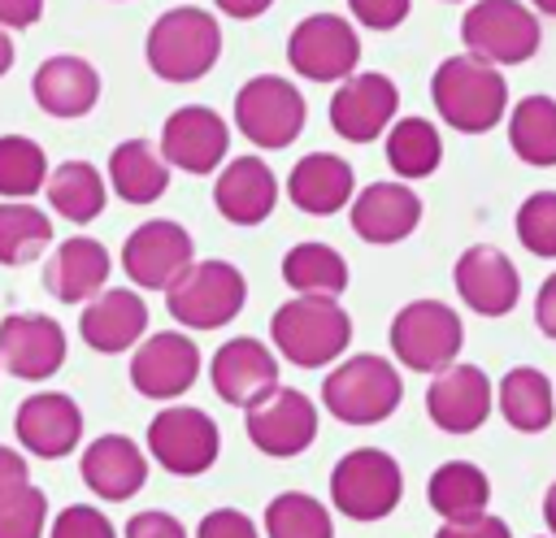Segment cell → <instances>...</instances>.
I'll list each match as a JSON object with an SVG mask.
<instances>
[{
	"instance_id": "cell-1",
	"label": "cell",
	"mask_w": 556,
	"mask_h": 538,
	"mask_svg": "<svg viewBox=\"0 0 556 538\" xmlns=\"http://www.w3.org/2000/svg\"><path fill=\"white\" fill-rule=\"evenodd\" d=\"M430 100L439 108V117L460 130V134H486L491 126H500L504 108H508V82L504 74L465 52V56H447L434 78H430Z\"/></svg>"
},
{
	"instance_id": "cell-2",
	"label": "cell",
	"mask_w": 556,
	"mask_h": 538,
	"mask_svg": "<svg viewBox=\"0 0 556 538\" xmlns=\"http://www.w3.org/2000/svg\"><path fill=\"white\" fill-rule=\"evenodd\" d=\"M269 338L278 356L291 360L295 369H321L348 351L352 317L330 295H300L278 304V312L269 317Z\"/></svg>"
},
{
	"instance_id": "cell-3",
	"label": "cell",
	"mask_w": 556,
	"mask_h": 538,
	"mask_svg": "<svg viewBox=\"0 0 556 538\" xmlns=\"http://www.w3.org/2000/svg\"><path fill=\"white\" fill-rule=\"evenodd\" d=\"M143 56H148V69L156 78L195 82L222 56V26H217V17L208 9H195V4L165 9L148 30Z\"/></svg>"
},
{
	"instance_id": "cell-4",
	"label": "cell",
	"mask_w": 556,
	"mask_h": 538,
	"mask_svg": "<svg viewBox=\"0 0 556 538\" xmlns=\"http://www.w3.org/2000/svg\"><path fill=\"white\" fill-rule=\"evenodd\" d=\"M248 282L230 260H191L169 286L165 308L187 330H222L243 312Z\"/></svg>"
},
{
	"instance_id": "cell-5",
	"label": "cell",
	"mask_w": 556,
	"mask_h": 538,
	"mask_svg": "<svg viewBox=\"0 0 556 538\" xmlns=\"http://www.w3.org/2000/svg\"><path fill=\"white\" fill-rule=\"evenodd\" d=\"M400 399H404L400 373L374 351L348 356L321 382V404L343 425H378L400 408Z\"/></svg>"
},
{
	"instance_id": "cell-6",
	"label": "cell",
	"mask_w": 556,
	"mask_h": 538,
	"mask_svg": "<svg viewBox=\"0 0 556 538\" xmlns=\"http://www.w3.org/2000/svg\"><path fill=\"white\" fill-rule=\"evenodd\" d=\"M400 495H404V473L395 456L378 447L348 451L330 473V503L348 521H382L400 508Z\"/></svg>"
},
{
	"instance_id": "cell-7",
	"label": "cell",
	"mask_w": 556,
	"mask_h": 538,
	"mask_svg": "<svg viewBox=\"0 0 556 538\" xmlns=\"http://www.w3.org/2000/svg\"><path fill=\"white\" fill-rule=\"evenodd\" d=\"M465 343V325L443 299H413L391 321V351L404 369L439 373L456 360Z\"/></svg>"
},
{
	"instance_id": "cell-8",
	"label": "cell",
	"mask_w": 556,
	"mask_h": 538,
	"mask_svg": "<svg viewBox=\"0 0 556 538\" xmlns=\"http://www.w3.org/2000/svg\"><path fill=\"white\" fill-rule=\"evenodd\" d=\"M460 39L491 65H521L539 52V17L521 0H473L460 17Z\"/></svg>"
},
{
	"instance_id": "cell-9",
	"label": "cell",
	"mask_w": 556,
	"mask_h": 538,
	"mask_svg": "<svg viewBox=\"0 0 556 538\" xmlns=\"http://www.w3.org/2000/svg\"><path fill=\"white\" fill-rule=\"evenodd\" d=\"M304 95L278 74H256L235 95V126L256 148H287L304 130Z\"/></svg>"
},
{
	"instance_id": "cell-10",
	"label": "cell",
	"mask_w": 556,
	"mask_h": 538,
	"mask_svg": "<svg viewBox=\"0 0 556 538\" xmlns=\"http://www.w3.org/2000/svg\"><path fill=\"white\" fill-rule=\"evenodd\" d=\"M148 451L165 473L195 477V473L213 469L222 438H217V425L208 412L187 408V404H169L148 421Z\"/></svg>"
},
{
	"instance_id": "cell-11",
	"label": "cell",
	"mask_w": 556,
	"mask_h": 538,
	"mask_svg": "<svg viewBox=\"0 0 556 538\" xmlns=\"http://www.w3.org/2000/svg\"><path fill=\"white\" fill-rule=\"evenodd\" d=\"M287 61L300 78L313 82H343L356 74L361 61V39L348 17L339 13H308L291 39H287Z\"/></svg>"
},
{
	"instance_id": "cell-12",
	"label": "cell",
	"mask_w": 556,
	"mask_h": 538,
	"mask_svg": "<svg viewBox=\"0 0 556 538\" xmlns=\"http://www.w3.org/2000/svg\"><path fill=\"white\" fill-rule=\"evenodd\" d=\"M191 260H195V243L174 217H152L135 226L122 243V269L143 291H165Z\"/></svg>"
},
{
	"instance_id": "cell-13",
	"label": "cell",
	"mask_w": 556,
	"mask_h": 538,
	"mask_svg": "<svg viewBox=\"0 0 556 538\" xmlns=\"http://www.w3.org/2000/svg\"><path fill=\"white\" fill-rule=\"evenodd\" d=\"M200 377V347L187 334H148L130 356V386L143 399H178Z\"/></svg>"
},
{
	"instance_id": "cell-14",
	"label": "cell",
	"mask_w": 556,
	"mask_h": 538,
	"mask_svg": "<svg viewBox=\"0 0 556 538\" xmlns=\"http://www.w3.org/2000/svg\"><path fill=\"white\" fill-rule=\"evenodd\" d=\"M248 438L265 451V456H300L313 438H317V408L304 390L295 386H274L265 399H256L248 408Z\"/></svg>"
},
{
	"instance_id": "cell-15",
	"label": "cell",
	"mask_w": 556,
	"mask_h": 538,
	"mask_svg": "<svg viewBox=\"0 0 556 538\" xmlns=\"http://www.w3.org/2000/svg\"><path fill=\"white\" fill-rule=\"evenodd\" d=\"M400 108V87L387 74H352L330 95V126L348 143H374Z\"/></svg>"
},
{
	"instance_id": "cell-16",
	"label": "cell",
	"mask_w": 556,
	"mask_h": 538,
	"mask_svg": "<svg viewBox=\"0 0 556 538\" xmlns=\"http://www.w3.org/2000/svg\"><path fill=\"white\" fill-rule=\"evenodd\" d=\"M230 152V126L208 104H182L161 126V156L182 174H213Z\"/></svg>"
},
{
	"instance_id": "cell-17",
	"label": "cell",
	"mask_w": 556,
	"mask_h": 538,
	"mask_svg": "<svg viewBox=\"0 0 556 538\" xmlns=\"http://www.w3.org/2000/svg\"><path fill=\"white\" fill-rule=\"evenodd\" d=\"M17 443L39 460H61L83 443V408L65 390H35L13 417Z\"/></svg>"
},
{
	"instance_id": "cell-18",
	"label": "cell",
	"mask_w": 556,
	"mask_h": 538,
	"mask_svg": "<svg viewBox=\"0 0 556 538\" xmlns=\"http://www.w3.org/2000/svg\"><path fill=\"white\" fill-rule=\"evenodd\" d=\"M65 364V330L43 312H9L0 321V369L43 382Z\"/></svg>"
},
{
	"instance_id": "cell-19",
	"label": "cell",
	"mask_w": 556,
	"mask_h": 538,
	"mask_svg": "<svg viewBox=\"0 0 556 538\" xmlns=\"http://www.w3.org/2000/svg\"><path fill=\"white\" fill-rule=\"evenodd\" d=\"M495 408L491 377L478 364H447L426 390V412L443 434H473Z\"/></svg>"
},
{
	"instance_id": "cell-20",
	"label": "cell",
	"mask_w": 556,
	"mask_h": 538,
	"mask_svg": "<svg viewBox=\"0 0 556 538\" xmlns=\"http://www.w3.org/2000/svg\"><path fill=\"white\" fill-rule=\"evenodd\" d=\"M456 291L473 312L504 317L521 299V278H517V265L495 243H473L456 260Z\"/></svg>"
},
{
	"instance_id": "cell-21",
	"label": "cell",
	"mask_w": 556,
	"mask_h": 538,
	"mask_svg": "<svg viewBox=\"0 0 556 538\" xmlns=\"http://www.w3.org/2000/svg\"><path fill=\"white\" fill-rule=\"evenodd\" d=\"M208 377L226 404L252 408L278 386V360L261 338H226L208 360Z\"/></svg>"
},
{
	"instance_id": "cell-22",
	"label": "cell",
	"mask_w": 556,
	"mask_h": 538,
	"mask_svg": "<svg viewBox=\"0 0 556 538\" xmlns=\"http://www.w3.org/2000/svg\"><path fill=\"white\" fill-rule=\"evenodd\" d=\"M78 473H83V482H87V490L96 499L122 503V499H130V495L143 490V482H148V456L126 434H100V438L87 443V451L78 460Z\"/></svg>"
},
{
	"instance_id": "cell-23",
	"label": "cell",
	"mask_w": 556,
	"mask_h": 538,
	"mask_svg": "<svg viewBox=\"0 0 556 538\" xmlns=\"http://www.w3.org/2000/svg\"><path fill=\"white\" fill-rule=\"evenodd\" d=\"M109 247L91 234H74V239H61L43 265V286L52 291V299L61 304H87L91 295L104 291L109 282Z\"/></svg>"
},
{
	"instance_id": "cell-24",
	"label": "cell",
	"mask_w": 556,
	"mask_h": 538,
	"mask_svg": "<svg viewBox=\"0 0 556 538\" xmlns=\"http://www.w3.org/2000/svg\"><path fill=\"white\" fill-rule=\"evenodd\" d=\"M143 330H148V304L126 286H104L100 295L87 299V308L78 317L83 343L91 351H104V356L135 347Z\"/></svg>"
},
{
	"instance_id": "cell-25",
	"label": "cell",
	"mask_w": 556,
	"mask_h": 538,
	"mask_svg": "<svg viewBox=\"0 0 556 538\" xmlns=\"http://www.w3.org/2000/svg\"><path fill=\"white\" fill-rule=\"evenodd\" d=\"M30 95L48 117H87L100 100V74H96L91 61H83L74 52H61V56H48L35 69Z\"/></svg>"
},
{
	"instance_id": "cell-26",
	"label": "cell",
	"mask_w": 556,
	"mask_h": 538,
	"mask_svg": "<svg viewBox=\"0 0 556 538\" xmlns=\"http://www.w3.org/2000/svg\"><path fill=\"white\" fill-rule=\"evenodd\" d=\"M274 200H278V182L261 156L230 161L213 182V204L230 226H261L274 213Z\"/></svg>"
},
{
	"instance_id": "cell-27",
	"label": "cell",
	"mask_w": 556,
	"mask_h": 538,
	"mask_svg": "<svg viewBox=\"0 0 556 538\" xmlns=\"http://www.w3.org/2000/svg\"><path fill=\"white\" fill-rule=\"evenodd\" d=\"M421 200L404 182H369L361 195H352V230L365 243H400L417 230Z\"/></svg>"
},
{
	"instance_id": "cell-28",
	"label": "cell",
	"mask_w": 556,
	"mask_h": 538,
	"mask_svg": "<svg viewBox=\"0 0 556 538\" xmlns=\"http://www.w3.org/2000/svg\"><path fill=\"white\" fill-rule=\"evenodd\" d=\"M356 191V174L343 156L334 152H308L291 165V178H287V195L300 213H313V217H330L339 213Z\"/></svg>"
},
{
	"instance_id": "cell-29",
	"label": "cell",
	"mask_w": 556,
	"mask_h": 538,
	"mask_svg": "<svg viewBox=\"0 0 556 538\" xmlns=\"http://www.w3.org/2000/svg\"><path fill=\"white\" fill-rule=\"evenodd\" d=\"M109 187L126 204H152L169 187V161L148 139H126L109 152Z\"/></svg>"
},
{
	"instance_id": "cell-30",
	"label": "cell",
	"mask_w": 556,
	"mask_h": 538,
	"mask_svg": "<svg viewBox=\"0 0 556 538\" xmlns=\"http://www.w3.org/2000/svg\"><path fill=\"white\" fill-rule=\"evenodd\" d=\"M426 495H430V508L443 521H478L486 512V503H491V482L469 460H443L430 473Z\"/></svg>"
},
{
	"instance_id": "cell-31",
	"label": "cell",
	"mask_w": 556,
	"mask_h": 538,
	"mask_svg": "<svg viewBox=\"0 0 556 538\" xmlns=\"http://www.w3.org/2000/svg\"><path fill=\"white\" fill-rule=\"evenodd\" d=\"M43 191H48L52 213L65 217V221H74V226L96 221V217L104 213V200H109L100 169L87 165V161H61V165L48 174Z\"/></svg>"
},
{
	"instance_id": "cell-32",
	"label": "cell",
	"mask_w": 556,
	"mask_h": 538,
	"mask_svg": "<svg viewBox=\"0 0 556 538\" xmlns=\"http://www.w3.org/2000/svg\"><path fill=\"white\" fill-rule=\"evenodd\" d=\"M500 412H504V421H508L513 430H521V434L547 430L552 417H556L552 382H547L539 369H530V364L508 369L504 382H500Z\"/></svg>"
},
{
	"instance_id": "cell-33",
	"label": "cell",
	"mask_w": 556,
	"mask_h": 538,
	"mask_svg": "<svg viewBox=\"0 0 556 538\" xmlns=\"http://www.w3.org/2000/svg\"><path fill=\"white\" fill-rule=\"evenodd\" d=\"M282 282L295 295H343L348 286V260L330 243H295L282 256Z\"/></svg>"
},
{
	"instance_id": "cell-34",
	"label": "cell",
	"mask_w": 556,
	"mask_h": 538,
	"mask_svg": "<svg viewBox=\"0 0 556 538\" xmlns=\"http://www.w3.org/2000/svg\"><path fill=\"white\" fill-rule=\"evenodd\" d=\"M508 148L526 165H556V100L552 95H526L508 113Z\"/></svg>"
},
{
	"instance_id": "cell-35",
	"label": "cell",
	"mask_w": 556,
	"mask_h": 538,
	"mask_svg": "<svg viewBox=\"0 0 556 538\" xmlns=\"http://www.w3.org/2000/svg\"><path fill=\"white\" fill-rule=\"evenodd\" d=\"M52 243V217L30 200H0V265H26Z\"/></svg>"
},
{
	"instance_id": "cell-36",
	"label": "cell",
	"mask_w": 556,
	"mask_h": 538,
	"mask_svg": "<svg viewBox=\"0 0 556 538\" xmlns=\"http://www.w3.org/2000/svg\"><path fill=\"white\" fill-rule=\"evenodd\" d=\"M387 161L400 178H430L443 161V139L426 117H400L387 130Z\"/></svg>"
},
{
	"instance_id": "cell-37",
	"label": "cell",
	"mask_w": 556,
	"mask_h": 538,
	"mask_svg": "<svg viewBox=\"0 0 556 538\" xmlns=\"http://www.w3.org/2000/svg\"><path fill=\"white\" fill-rule=\"evenodd\" d=\"M48 156L30 134H0V195L30 200L48 182Z\"/></svg>"
},
{
	"instance_id": "cell-38",
	"label": "cell",
	"mask_w": 556,
	"mask_h": 538,
	"mask_svg": "<svg viewBox=\"0 0 556 538\" xmlns=\"http://www.w3.org/2000/svg\"><path fill=\"white\" fill-rule=\"evenodd\" d=\"M265 534L269 538H334L330 512L304 495V490H282L265 508Z\"/></svg>"
},
{
	"instance_id": "cell-39",
	"label": "cell",
	"mask_w": 556,
	"mask_h": 538,
	"mask_svg": "<svg viewBox=\"0 0 556 538\" xmlns=\"http://www.w3.org/2000/svg\"><path fill=\"white\" fill-rule=\"evenodd\" d=\"M48 534V495L26 482L0 495V538H43Z\"/></svg>"
},
{
	"instance_id": "cell-40",
	"label": "cell",
	"mask_w": 556,
	"mask_h": 538,
	"mask_svg": "<svg viewBox=\"0 0 556 538\" xmlns=\"http://www.w3.org/2000/svg\"><path fill=\"white\" fill-rule=\"evenodd\" d=\"M517 239L530 256L556 260V191H534L517 208Z\"/></svg>"
},
{
	"instance_id": "cell-41",
	"label": "cell",
	"mask_w": 556,
	"mask_h": 538,
	"mask_svg": "<svg viewBox=\"0 0 556 538\" xmlns=\"http://www.w3.org/2000/svg\"><path fill=\"white\" fill-rule=\"evenodd\" d=\"M48 538H117L113 521L100 512V508H87V503H70L52 516V529Z\"/></svg>"
},
{
	"instance_id": "cell-42",
	"label": "cell",
	"mask_w": 556,
	"mask_h": 538,
	"mask_svg": "<svg viewBox=\"0 0 556 538\" xmlns=\"http://www.w3.org/2000/svg\"><path fill=\"white\" fill-rule=\"evenodd\" d=\"M408 4L413 0H348L352 17L369 30H395L404 17H408Z\"/></svg>"
},
{
	"instance_id": "cell-43",
	"label": "cell",
	"mask_w": 556,
	"mask_h": 538,
	"mask_svg": "<svg viewBox=\"0 0 556 538\" xmlns=\"http://www.w3.org/2000/svg\"><path fill=\"white\" fill-rule=\"evenodd\" d=\"M195 538H261V534H256V525L239 508H213L195 525Z\"/></svg>"
},
{
	"instance_id": "cell-44",
	"label": "cell",
	"mask_w": 556,
	"mask_h": 538,
	"mask_svg": "<svg viewBox=\"0 0 556 538\" xmlns=\"http://www.w3.org/2000/svg\"><path fill=\"white\" fill-rule=\"evenodd\" d=\"M122 538H187L182 521L169 512H135L122 529Z\"/></svg>"
},
{
	"instance_id": "cell-45",
	"label": "cell",
	"mask_w": 556,
	"mask_h": 538,
	"mask_svg": "<svg viewBox=\"0 0 556 538\" xmlns=\"http://www.w3.org/2000/svg\"><path fill=\"white\" fill-rule=\"evenodd\" d=\"M434 538H513V529H508V521L482 512L478 521H443Z\"/></svg>"
},
{
	"instance_id": "cell-46",
	"label": "cell",
	"mask_w": 556,
	"mask_h": 538,
	"mask_svg": "<svg viewBox=\"0 0 556 538\" xmlns=\"http://www.w3.org/2000/svg\"><path fill=\"white\" fill-rule=\"evenodd\" d=\"M43 17V0H0V26L4 30H26Z\"/></svg>"
},
{
	"instance_id": "cell-47",
	"label": "cell",
	"mask_w": 556,
	"mask_h": 538,
	"mask_svg": "<svg viewBox=\"0 0 556 538\" xmlns=\"http://www.w3.org/2000/svg\"><path fill=\"white\" fill-rule=\"evenodd\" d=\"M26 482H30L26 456H22L17 447H4V443H0V495L17 490V486H26Z\"/></svg>"
},
{
	"instance_id": "cell-48",
	"label": "cell",
	"mask_w": 556,
	"mask_h": 538,
	"mask_svg": "<svg viewBox=\"0 0 556 538\" xmlns=\"http://www.w3.org/2000/svg\"><path fill=\"white\" fill-rule=\"evenodd\" d=\"M534 325H539L547 338H556V273H547L543 286H539V299H534Z\"/></svg>"
},
{
	"instance_id": "cell-49",
	"label": "cell",
	"mask_w": 556,
	"mask_h": 538,
	"mask_svg": "<svg viewBox=\"0 0 556 538\" xmlns=\"http://www.w3.org/2000/svg\"><path fill=\"white\" fill-rule=\"evenodd\" d=\"M213 4H217L226 17H239V22H248V17H261V13H265L274 0H213Z\"/></svg>"
},
{
	"instance_id": "cell-50",
	"label": "cell",
	"mask_w": 556,
	"mask_h": 538,
	"mask_svg": "<svg viewBox=\"0 0 556 538\" xmlns=\"http://www.w3.org/2000/svg\"><path fill=\"white\" fill-rule=\"evenodd\" d=\"M13 69V39H9V30L0 26V78Z\"/></svg>"
},
{
	"instance_id": "cell-51",
	"label": "cell",
	"mask_w": 556,
	"mask_h": 538,
	"mask_svg": "<svg viewBox=\"0 0 556 538\" xmlns=\"http://www.w3.org/2000/svg\"><path fill=\"white\" fill-rule=\"evenodd\" d=\"M543 521H547V529L556 534V482H552L547 495H543Z\"/></svg>"
},
{
	"instance_id": "cell-52",
	"label": "cell",
	"mask_w": 556,
	"mask_h": 538,
	"mask_svg": "<svg viewBox=\"0 0 556 538\" xmlns=\"http://www.w3.org/2000/svg\"><path fill=\"white\" fill-rule=\"evenodd\" d=\"M539 13H547V17H556V0H530Z\"/></svg>"
}]
</instances>
